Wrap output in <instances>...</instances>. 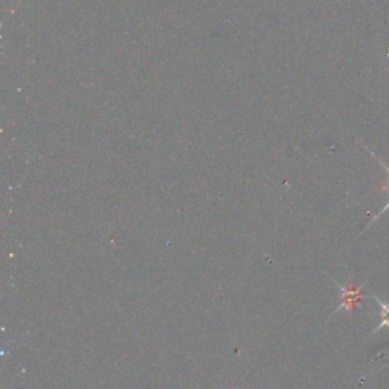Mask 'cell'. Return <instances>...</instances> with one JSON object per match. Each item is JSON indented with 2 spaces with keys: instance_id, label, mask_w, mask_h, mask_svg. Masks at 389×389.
I'll return each instance as SVG.
<instances>
[{
  "instance_id": "6da1fadb",
  "label": "cell",
  "mask_w": 389,
  "mask_h": 389,
  "mask_svg": "<svg viewBox=\"0 0 389 389\" xmlns=\"http://www.w3.org/2000/svg\"><path fill=\"white\" fill-rule=\"evenodd\" d=\"M340 292H343V302H340V306L338 307L336 312L343 310V309H347V310H351L355 306H357L360 300H362V289L364 286H359V288H351V286H340V284H338Z\"/></svg>"
},
{
  "instance_id": "7a4b0ae2",
  "label": "cell",
  "mask_w": 389,
  "mask_h": 389,
  "mask_svg": "<svg viewBox=\"0 0 389 389\" xmlns=\"http://www.w3.org/2000/svg\"><path fill=\"white\" fill-rule=\"evenodd\" d=\"M373 298L376 300L378 307H381V324L374 330V333H378L383 329H389V301H383L376 295H373Z\"/></svg>"
},
{
  "instance_id": "3957f363",
  "label": "cell",
  "mask_w": 389,
  "mask_h": 389,
  "mask_svg": "<svg viewBox=\"0 0 389 389\" xmlns=\"http://www.w3.org/2000/svg\"><path fill=\"white\" fill-rule=\"evenodd\" d=\"M388 192H389V191H388ZM388 210H389V201H388V204H386V205H383V207L381 208V212H378V213H377V215H376V216L373 217V219H371V222H374L376 219H378V217H381V216H382V215H383L385 212H388Z\"/></svg>"
},
{
  "instance_id": "277c9868",
  "label": "cell",
  "mask_w": 389,
  "mask_h": 389,
  "mask_svg": "<svg viewBox=\"0 0 389 389\" xmlns=\"http://www.w3.org/2000/svg\"><path fill=\"white\" fill-rule=\"evenodd\" d=\"M371 155H374V154L371 153ZM374 157H376V155H374ZM376 158H377V161H378V163H381V165H382V166H383V167H385V169L388 170V174H389V167H388V165H386V163H383V161H382L381 158H378V157H376ZM385 191H389V186H386V187H385Z\"/></svg>"
}]
</instances>
